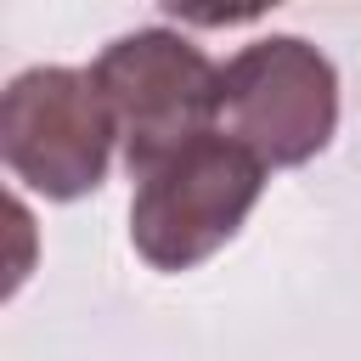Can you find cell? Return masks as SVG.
<instances>
[{"label": "cell", "instance_id": "obj_1", "mask_svg": "<svg viewBox=\"0 0 361 361\" xmlns=\"http://www.w3.org/2000/svg\"><path fill=\"white\" fill-rule=\"evenodd\" d=\"M265 192V164L231 135H197L147 175H135L130 243L152 271H192L226 248Z\"/></svg>", "mask_w": 361, "mask_h": 361}, {"label": "cell", "instance_id": "obj_2", "mask_svg": "<svg viewBox=\"0 0 361 361\" xmlns=\"http://www.w3.org/2000/svg\"><path fill=\"white\" fill-rule=\"evenodd\" d=\"M90 73L118 124L130 175H147L169 152L209 135V124L220 118V68L175 28L118 34Z\"/></svg>", "mask_w": 361, "mask_h": 361}, {"label": "cell", "instance_id": "obj_4", "mask_svg": "<svg viewBox=\"0 0 361 361\" xmlns=\"http://www.w3.org/2000/svg\"><path fill=\"white\" fill-rule=\"evenodd\" d=\"M220 118L259 164L293 169L338 130V73L299 34H265L220 68Z\"/></svg>", "mask_w": 361, "mask_h": 361}, {"label": "cell", "instance_id": "obj_3", "mask_svg": "<svg viewBox=\"0 0 361 361\" xmlns=\"http://www.w3.org/2000/svg\"><path fill=\"white\" fill-rule=\"evenodd\" d=\"M118 124L90 68H28L0 102L6 169L39 197H85L102 186Z\"/></svg>", "mask_w": 361, "mask_h": 361}]
</instances>
